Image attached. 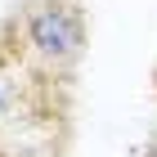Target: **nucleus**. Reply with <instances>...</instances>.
Returning a JSON list of instances; mask_svg holds the SVG:
<instances>
[{
	"label": "nucleus",
	"instance_id": "f257e3e1",
	"mask_svg": "<svg viewBox=\"0 0 157 157\" xmlns=\"http://www.w3.org/2000/svg\"><path fill=\"white\" fill-rule=\"evenodd\" d=\"M13 54L32 67L36 81L67 94L76 81L85 49H90V18L85 0H23L0 23Z\"/></svg>",
	"mask_w": 157,
	"mask_h": 157
},
{
	"label": "nucleus",
	"instance_id": "f03ea898",
	"mask_svg": "<svg viewBox=\"0 0 157 157\" xmlns=\"http://www.w3.org/2000/svg\"><path fill=\"white\" fill-rule=\"evenodd\" d=\"M63 117V94L32 76L9 36L0 32V157H18Z\"/></svg>",
	"mask_w": 157,
	"mask_h": 157
},
{
	"label": "nucleus",
	"instance_id": "7ed1b4c3",
	"mask_svg": "<svg viewBox=\"0 0 157 157\" xmlns=\"http://www.w3.org/2000/svg\"><path fill=\"white\" fill-rule=\"evenodd\" d=\"M144 157H157V139H153V144H148V153H144Z\"/></svg>",
	"mask_w": 157,
	"mask_h": 157
}]
</instances>
